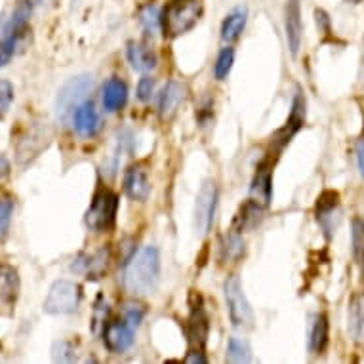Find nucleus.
<instances>
[{
	"instance_id": "19",
	"label": "nucleus",
	"mask_w": 364,
	"mask_h": 364,
	"mask_svg": "<svg viewBox=\"0 0 364 364\" xmlns=\"http://www.w3.org/2000/svg\"><path fill=\"white\" fill-rule=\"evenodd\" d=\"M103 107L109 113L120 111L126 105L128 100V88L120 78H109L107 82L103 84Z\"/></svg>"
},
{
	"instance_id": "11",
	"label": "nucleus",
	"mask_w": 364,
	"mask_h": 364,
	"mask_svg": "<svg viewBox=\"0 0 364 364\" xmlns=\"http://www.w3.org/2000/svg\"><path fill=\"white\" fill-rule=\"evenodd\" d=\"M305 122V102L301 96H296L292 103V113H290V119H288L287 126L282 130L277 132V136L273 138V145H275L277 151H281L284 145L290 144V139L301 130V126Z\"/></svg>"
},
{
	"instance_id": "24",
	"label": "nucleus",
	"mask_w": 364,
	"mask_h": 364,
	"mask_svg": "<svg viewBox=\"0 0 364 364\" xmlns=\"http://www.w3.org/2000/svg\"><path fill=\"white\" fill-rule=\"evenodd\" d=\"M349 332L357 341H364V292L353 296L349 304Z\"/></svg>"
},
{
	"instance_id": "16",
	"label": "nucleus",
	"mask_w": 364,
	"mask_h": 364,
	"mask_svg": "<svg viewBox=\"0 0 364 364\" xmlns=\"http://www.w3.org/2000/svg\"><path fill=\"white\" fill-rule=\"evenodd\" d=\"M183 100H186V86H181L176 80H170L164 86V90H162L161 100H159V114H161V119H172L179 105L183 103Z\"/></svg>"
},
{
	"instance_id": "10",
	"label": "nucleus",
	"mask_w": 364,
	"mask_h": 364,
	"mask_svg": "<svg viewBox=\"0 0 364 364\" xmlns=\"http://www.w3.org/2000/svg\"><path fill=\"white\" fill-rule=\"evenodd\" d=\"M338 208H340V195L336 191H324L316 200V221L321 223L324 235L328 239L336 233L334 229L338 227V223H334V215L340 214Z\"/></svg>"
},
{
	"instance_id": "14",
	"label": "nucleus",
	"mask_w": 364,
	"mask_h": 364,
	"mask_svg": "<svg viewBox=\"0 0 364 364\" xmlns=\"http://www.w3.org/2000/svg\"><path fill=\"white\" fill-rule=\"evenodd\" d=\"M208 330V316H206V311H204L203 304H200V298H198V304L193 305L191 315H189V321H187V338L191 341V346L200 349L206 343Z\"/></svg>"
},
{
	"instance_id": "35",
	"label": "nucleus",
	"mask_w": 364,
	"mask_h": 364,
	"mask_svg": "<svg viewBox=\"0 0 364 364\" xmlns=\"http://www.w3.org/2000/svg\"><path fill=\"white\" fill-rule=\"evenodd\" d=\"M14 102V86L8 80H0V113H6Z\"/></svg>"
},
{
	"instance_id": "25",
	"label": "nucleus",
	"mask_w": 364,
	"mask_h": 364,
	"mask_svg": "<svg viewBox=\"0 0 364 364\" xmlns=\"http://www.w3.org/2000/svg\"><path fill=\"white\" fill-rule=\"evenodd\" d=\"M109 263V250L102 248V250L94 252L92 256L86 257V262H82V271L86 273V279H100V277L107 271Z\"/></svg>"
},
{
	"instance_id": "1",
	"label": "nucleus",
	"mask_w": 364,
	"mask_h": 364,
	"mask_svg": "<svg viewBox=\"0 0 364 364\" xmlns=\"http://www.w3.org/2000/svg\"><path fill=\"white\" fill-rule=\"evenodd\" d=\"M161 277V257L155 246H144L128 259L124 267V287L136 296L155 292Z\"/></svg>"
},
{
	"instance_id": "41",
	"label": "nucleus",
	"mask_w": 364,
	"mask_h": 364,
	"mask_svg": "<svg viewBox=\"0 0 364 364\" xmlns=\"http://www.w3.org/2000/svg\"><path fill=\"white\" fill-rule=\"evenodd\" d=\"M358 257L363 259V271H364V246H363V252H360V256H358Z\"/></svg>"
},
{
	"instance_id": "40",
	"label": "nucleus",
	"mask_w": 364,
	"mask_h": 364,
	"mask_svg": "<svg viewBox=\"0 0 364 364\" xmlns=\"http://www.w3.org/2000/svg\"><path fill=\"white\" fill-rule=\"evenodd\" d=\"M347 4H360V2H363V0H346Z\"/></svg>"
},
{
	"instance_id": "36",
	"label": "nucleus",
	"mask_w": 364,
	"mask_h": 364,
	"mask_svg": "<svg viewBox=\"0 0 364 364\" xmlns=\"http://www.w3.org/2000/svg\"><path fill=\"white\" fill-rule=\"evenodd\" d=\"M155 92V80L149 77H144L138 84V97L141 102H149L151 96Z\"/></svg>"
},
{
	"instance_id": "28",
	"label": "nucleus",
	"mask_w": 364,
	"mask_h": 364,
	"mask_svg": "<svg viewBox=\"0 0 364 364\" xmlns=\"http://www.w3.org/2000/svg\"><path fill=\"white\" fill-rule=\"evenodd\" d=\"M139 23L145 29L147 35H156V31L162 27V16L159 14V8L155 4H147L139 10Z\"/></svg>"
},
{
	"instance_id": "8",
	"label": "nucleus",
	"mask_w": 364,
	"mask_h": 364,
	"mask_svg": "<svg viewBox=\"0 0 364 364\" xmlns=\"http://www.w3.org/2000/svg\"><path fill=\"white\" fill-rule=\"evenodd\" d=\"M50 139H52V134H50V128L46 122H36V124H33L23 138L19 139L18 161L23 164V162L35 159L42 149H46Z\"/></svg>"
},
{
	"instance_id": "17",
	"label": "nucleus",
	"mask_w": 364,
	"mask_h": 364,
	"mask_svg": "<svg viewBox=\"0 0 364 364\" xmlns=\"http://www.w3.org/2000/svg\"><path fill=\"white\" fill-rule=\"evenodd\" d=\"M130 65L139 73H149L156 67V55L155 52L144 44V42H130L128 50H126Z\"/></svg>"
},
{
	"instance_id": "2",
	"label": "nucleus",
	"mask_w": 364,
	"mask_h": 364,
	"mask_svg": "<svg viewBox=\"0 0 364 364\" xmlns=\"http://www.w3.org/2000/svg\"><path fill=\"white\" fill-rule=\"evenodd\" d=\"M203 14L200 0H170L162 12V31L170 38L181 36L197 25Z\"/></svg>"
},
{
	"instance_id": "34",
	"label": "nucleus",
	"mask_w": 364,
	"mask_h": 364,
	"mask_svg": "<svg viewBox=\"0 0 364 364\" xmlns=\"http://www.w3.org/2000/svg\"><path fill=\"white\" fill-rule=\"evenodd\" d=\"M364 246V221L360 218L353 220V252L355 256H360Z\"/></svg>"
},
{
	"instance_id": "42",
	"label": "nucleus",
	"mask_w": 364,
	"mask_h": 364,
	"mask_svg": "<svg viewBox=\"0 0 364 364\" xmlns=\"http://www.w3.org/2000/svg\"><path fill=\"white\" fill-rule=\"evenodd\" d=\"M52 2H55V0H52Z\"/></svg>"
},
{
	"instance_id": "39",
	"label": "nucleus",
	"mask_w": 364,
	"mask_h": 364,
	"mask_svg": "<svg viewBox=\"0 0 364 364\" xmlns=\"http://www.w3.org/2000/svg\"><path fill=\"white\" fill-rule=\"evenodd\" d=\"M8 173H10V162L4 156H0V179L6 178Z\"/></svg>"
},
{
	"instance_id": "21",
	"label": "nucleus",
	"mask_w": 364,
	"mask_h": 364,
	"mask_svg": "<svg viewBox=\"0 0 364 364\" xmlns=\"http://www.w3.org/2000/svg\"><path fill=\"white\" fill-rule=\"evenodd\" d=\"M326 346H328V316L324 313H318L313 316V323H311L309 349L316 355H321Z\"/></svg>"
},
{
	"instance_id": "12",
	"label": "nucleus",
	"mask_w": 364,
	"mask_h": 364,
	"mask_svg": "<svg viewBox=\"0 0 364 364\" xmlns=\"http://www.w3.org/2000/svg\"><path fill=\"white\" fill-rule=\"evenodd\" d=\"M284 25H287L288 48H290L292 55H298L299 48H301V38H304V23H301V6H299V0H288Z\"/></svg>"
},
{
	"instance_id": "27",
	"label": "nucleus",
	"mask_w": 364,
	"mask_h": 364,
	"mask_svg": "<svg viewBox=\"0 0 364 364\" xmlns=\"http://www.w3.org/2000/svg\"><path fill=\"white\" fill-rule=\"evenodd\" d=\"M262 204H257L256 200H250L246 203L240 210L239 218H237V223H239V231H246V229H252L256 227L262 220Z\"/></svg>"
},
{
	"instance_id": "4",
	"label": "nucleus",
	"mask_w": 364,
	"mask_h": 364,
	"mask_svg": "<svg viewBox=\"0 0 364 364\" xmlns=\"http://www.w3.org/2000/svg\"><path fill=\"white\" fill-rule=\"evenodd\" d=\"M117 210H119V197L113 191L109 189L97 191L86 212V225L96 233L109 231L114 225Z\"/></svg>"
},
{
	"instance_id": "31",
	"label": "nucleus",
	"mask_w": 364,
	"mask_h": 364,
	"mask_svg": "<svg viewBox=\"0 0 364 364\" xmlns=\"http://www.w3.org/2000/svg\"><path fill=\"white\" fill-rule=\"evenodd\" d=\"M14 215V200L10 197L0 198V239H4L10 231Z\"/></svg>"
},
{
	"instance_id": "29",
	"label": "nucleus",
	"mask_w": 364,
	"mask_h": 364,
	"mask_svg": "<svg viewBox=\"0 0 364 364\" xmlns=\"http://www.w3.org/2000/svg\"><path fill=\"white\" fill-rule=\"evenodd\" d=\"M21 36L23 35H18V33H2V41H0V67L8 65L12 61Z\"/></svg>"
},
{
	"instance_id": "30",
	"label": "nucleus",
	"mask_w": 364,
	"mask_h": 364,
	"mask_svg": "<svg viewBox=\"0 0 364 364\" xmlns=\"http://www.w3.org/2000/svg\"><path fill=\"white\" fill-rule=\"evenodd\" d=\"M235 61V52L233 48H223L218 55V61H215L214 75L218 80H225L227 75L231 73V67H233Z\"/></svg>"
},
{
	"instance_id": "22",
	"label": "nucleus",
	"mask_w": 364,
	"mask_h": 364,
	"mask_svg": "<svg viewBox=\"0 0 364 364\" xmlns=\"http://www.w3.org/2000/svg\"><path fill=\"white\" fill-rule=\"evenodd\" d=\"M246 12L245 6L235 8L233 12L229 14L225 19H223V25H221V38L225 42H235L242 35V31L246 27Z\"/></svg>"
},
{
	"instance_id": "23",
	"label": "nucleus",
	"mask_w": 364,
	"mask_h": 364,
	"mask_svg": "<svg viewBox=\"0 0 364 364\" xmlns=\"http://www.w3.org/2000/svg\"><path fill=\"white\" fill-rule=\"evenodd\" d=\"M245 250H246L245 239H242V235L237 233V231L225 235V237L221 239V245H220L221 262H227V263L239 262L240 257L245 256Z\"/></svg>"
},
{
	"instance_id": "5",
	"label": "nucleus",
	"mask_w": 364,
	"mask_h": 364,
	"mask_svg": "<svg viewBox=\"0 0 364 364\" xmlns=\"http://www.w3.org/2000/svg\"><path fill=\"white\" fill-rule=\"evenodd\" d=\"M80 287L73 281H58L52 284L42 309L48 315H69L78 309L80 304Z\"/></svg>"
},
{
	"instance_id": "3",
	"label": "nucleus",
	"mask_w": 364,
	"mask_h": 364,
	"mask_svg": "<svg viewBox=\"0 0 364 364\" xmlns=\"http://www.w3.org/2000/svg\"><path fill=\"white\" fill-rule=\"evenodd\" d=\"M92 88H94L92 75H78V77H73L71 80H67L61 86L60 94H58V102H55L58 117H60L61 122H67L69 117H73V113H75V109L80 103L86 102Z\"/></svg>"
},
{
	"instance_id": "32",
	"label": "nucleus",
	"mask_w": 364,
	"mask_h": 364,
	"mask_svg": "<svg viewBox=\"0 0 364 364\" xmlns=\"http://www.w3.org/2000/svg\"><path fill=\"white\" fill-rule=\"evenodd\" d=\"M145 316V307L138 301H128L124 304V321L130 323L134 328H138L139 323L144 321Z\"/></svg>"
},
{
	"instance_id": "37",
	"label": "nucleus",
	"mask_w": 364,
	"mask_h": 364,
	"mask_svg": "<svg viewBox=\"0 0 364 364\" xmlns=\"http://www.w3.org/2000/svg\"><path fill=\"white\" fill-rule=\"evenodd\" d=\"M186 363L187 364H195V363H197V364H206V363H208V358L204 357L203 351H200V349H198V347H197V349H193V351L189 353V355H187Z\"/></svg>"
},
{
	"instance_id": "18",
	"label": "nucleus",
	"mask_w": 364,
	"mask_h": 364,
	"mask_svg": "<svg viewBox=\"0 0 364 364\" xmlns=\"http://www.w3.org/2000/svg\"><path fill=\"white\" fill-rule=\"evenodd\" d=\"M273 179H271V168L267 164H262L257 168L256 176H254V181H252L250 193L252 200H256L257 204H262L263 208L269 206L271 198H273Z\"/></svg>"
},
{
	"instance_id": "26",
	"label": "nucleus",
	"mask_w": 364,
	"mask_h": 364,
	"mask_svg": "<svg viewBox=\"0 0 364 364\" xmlns=\"http://www.w3.org/2000/svg\"><path fill=\"white\" fill-rule=\"evenodd\" d=\"M227 363H250L252 360V349L250 343L242 338H231L227 343Z\"/></svg>"
},
{
	"instance_id": "38",
	"label": "nucleus",
	"mask_w": 364,
	"mask_h": 364,
	"mask_svg": "<svg viewBox=\"0 0 364 364\" xmlns=\"http://www.w3.org/2000/svg\"><path fill=\"white\" fill-rule=\"evenodd\" d=\"M355 155H357V166H358V172L363 176L364 179V139H360L355 147Z\"/></svg>"
},
{
	"instance_id": "15",
	"label": "nucleus",
	"mask_w": 364,
	"mask_h": 364,
	"mask_svg": "<svg viewBox=\"0 0 364 364\" xmlns=\"http://www.w3.org/2000/svg\"><path fill=\"white\" fill-rule=\"evenodd\" d=\"M73 122H75V130L78 136L82 138H92L96 136L100 130V117H97L96 107L92 105V102L80 103L75 113H73Z\"/></svg>"
},
{
	"instance_id": "9",
	"label": "nucleus",
	"mask_w": 364,
	"mask_h": 364,
	"mask_svg": "<svg viewBox=\"0 0 364 364\" xmlns=\"http://www.w3.org/2000/svg\"><path fill=\"white\" fill-rule=\"evenodd\" d=\"M134 326L122 321H111L103 326V343L114 355L128 351L134 343Z\"/></svg>"
},
{
	"instance_id": "33",
	"label": "nucleus",
	"mask_w": 364,
	"mask_h": 364,
	"mask_svg": "<svg viewBox=\"0 0 364 364\" xmlns=\"http://www.w3.org/2000/svg\"><path fill=\"white\" fill-rule=\"evenodd\" d=\"M52 357L54 360H60V363H73L77 355H75V349L69 341H58L52 349Z\"/></svg>"
},
{
	"instance_id": "20",
	"label": "nucleus",
	"mask_w": 364,
	"mask_h": 364,
	"mask_svg": "<svg viewBox=\"0 0 364 364\" xmlns=\"http://www.w3.org/2000/svg\"><path fill=\"white\" fill-rule=\"evenodd\" d=\"M19 296V275L12 265L0 263V304H14Z\"/></svg>"
},
{
	"instance_id": "13",
	"label": "nucleus",
	"mask_w": 364,
	"mask_h": 364,
	"mask_svg": "<svg viewBox=\"0 0 364 364\" xmlns=\"http://www.w3.org/2000/svg\"><path fill=\"white\" fill-rule=\"evenodd\" d=\"M124 193L132 200H138V203H144L147 200L151 193V183L149 178H147V172H145L141 166H130L126 170L124 176Z\"/></svg>"
},
{
	"instance_id": "6",
	"label": "nucleus",
	"mask_w": 364,
	"mask_h": 364,
	"mask_svg": "<svg viewBox=\"0 0 364 364\" xmlns=\"http://www.w3.org/2000/svg\"><path fill=\"white\" fill-rule=\"evenodd\" d=\"M223 292H225V304L229 309L231 323L237 328H252L254 324V313L252 307L242 292V284H240L239 277L231 275L223 284Z\"/></svg>"
},
{
	"instance_id": "7",
	"label": "nucleus",
	"mask_w": 364,
	"mask_h": 364,
	"mask_svg": "<svg viewBox=\"0 0 364 364\" xmlns=\"http://www.w3.org/2000/svg\"><path fill=\"white\" fill-rule=\"evenodd\" d=\"M215 204H218V187L214 181H204L195 203V225L200 235H206L212 229L215 214Z\"/></svg>"
}]
</instances>
